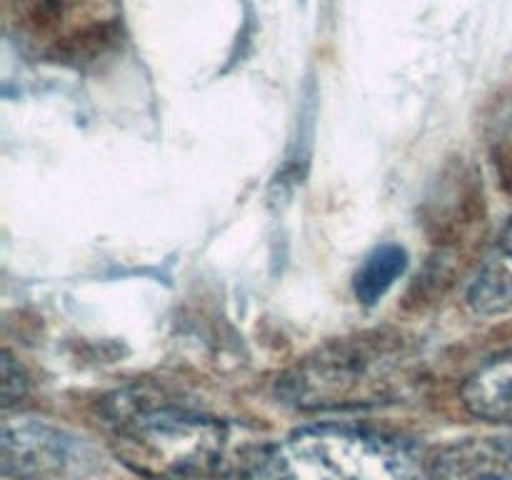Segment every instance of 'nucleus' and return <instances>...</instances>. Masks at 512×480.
I'll use <instances>...</instances> for the list:
<instances>
[{"label": "nucleus", "mask_w": 512, "mask_h": 480, "mask_svg": "<svg viewBox=\"0 0 512 480\" xmlns=\"http://www.w3.org/2000/svg\"><path fill=\"white\" fill-rule=\"evenodd\" d=\"M468 303L480 315H500L512 310V218L508 220L470 283Z\"/></svg>", "instance_id": "obj_7"}, {"label": "nucleus", "mask_w": 512, "mask_h": 480, "mask_svg": "<svg viewBox=\"0 0 512 480\" xmlns=\"http://www.w3.org/2000/svg\"><path fill=\"white\" fill-rule=\"evenodd\" d=\"M405 268H408V253H405V248H400L395 243L378 245V248L365 255L358 273H355V298L363 305H375L393 288L395 280L405 273Z\"/></svg>", "instance_id": "obj_8"}, {"label": "nucleus", "mask_w": 512, "mask_h": 480, "mask_svg": "<svg viewBox=\"0 0 512 480\" xmlns=\"http://www.w3.org/2000/svg\"><path fill=\"white\" fill-rule=\"evenodd\" d=\"M463 403L475 418L512 428V348L485 360L463 385Z\"/></svg>", "instance_id": "obj_6"}, {"label": "nucleus", "mask_w": 512, "mask_h": 480, "mask_svg": "<svg viewBox=\"0 0 512 480\" xmlns=\"http://www.w3.org/2000/svg\"><path fill=\"white\" fill-rule=\"evenodd\" d=\"M418 380V350L390 330L333 340L278 380L283 403L300 410H358L395 403Z\"/></svg>", "instance_id": "obj_2"}, {"label": "nucleus", "mask_w": 512, "mask_h": 480, "mask_svg": "<svg viewBox=\"0 0 512 480\" xmlns=\"http://www.w3.org/2000/svg\"><path fill=\"white\" fill-rule=\"evenodd\" d=\"M428 480H512V433L445 445L428 463Z\"/></svg>", "instance_id": "obj_5"}, {"label": "nucleus", "mask_w": 512, "mask_h": 480, "mask_svg": "<svg viewBox=\"0 0 512 480\" xmlns=\"http://www.w3.org/2000/svg\"><path fill=\"white\" fill-rule=\"evenodd\" d=\"M70 0H18V13L23 23L35 30H50L65 18Z\"/></svg>", "instance_id": "obj_9"}, {"label": "nucleus", "mask_w": 512, "mask_h": 480, "mask_svg": "<svg viewBox=\"0 0 512 480\" xmlns=\"http://www.w3.org/2000/svg\"><path fill=\"white\" fill-rule=\"evenodd\" d=\"M95 453L83 438L35 418L5 420L3 475L15 480H70L93 470Z\"/></svg>", "instance_id": "obj_4"}, {"label": "nucleus", "mask_w": 512, "mask_h": 480, "mask_svg": "<svg viewBox=\"0 0 512 480\" xmlns=\"http://www.w3.org/2000/svg\"><path fill=\"white\" fill-rule=\"evenodd\" d=\"M243 480H428V463L408 440L328 423L265 443Z\"/></svg>", "instance_id": "obj_3"}, {"label": "nucleus", "mask_w": 512, "mask_h": 480, "mask_svg": "<svg viewBox=\"0 0 512 480\" xmlns=\"http://www.w3.org/2000/svg\"><path fill=\"white\" fill-rule=\"evenodd\" d=\"M115 455L150 480H223L245 475L263 445L230 420L158 398L120 393L105 405Z\"/></svg>", "instance_id": "obj_1"}, {"label": "nucleus", "mask_w": 512, "mask_h": 480, "mask_svg": "<svg viewBox=\"0 0 512 480\" xmlns=\"http://www.w3.org/2000/svg\"><path fill=\"white\" fill-rule=\"evenodd\" d=\"M3 400H5V408H10L13 403H18L20 398L25 395V388H28V380L25 375L20 373L18 365L13 363L10 353L3 355Z\"/></svg>", "instance_id": "obj_10"}]
</instances>
